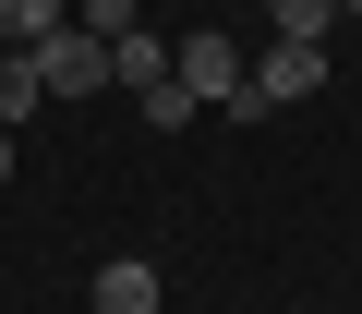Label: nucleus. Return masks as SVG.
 I'll list each match as a JSON object with an SVG mask.
<instances>
[{"label":"nucleus","instance_id":"nucleus-1","mask_svg":"<svg viewBox=\"0 0 362 314\" xmlns=\"http://www.w3.org/2000/svg\"><path fill=\"white\" fill-rule=\"evenodd\" d=\"M314 85H326V49L278 37V49H266V61L242 73V109H230V121H266V109H290V97H314Z\"/></svg>","mask_w":362,"mask_h":314},{"label":"nucleus","instance_id":"nucleus-2","mask_svg":"<svg viewBox=\"0 0 362 314\" xmlns=\"http://www.w3.org/2000/svg\"><path fill=\"white\" fill-rule=\"evenodd\" d=\"M25 61H37V85H49V97H97V85H109V49H97L85 25H49Z\"/></svg>","mask_w":362,"mask_h":314},{"label":"nucleus","instance_id":"nucleus-3","mask_svg":"<svg viewBox=\"0 0 362 314\" xmlns=\"http://www.w3.org/2000/svg\"><path fill=\"white\" fill-rule=\"evenodd\" d=\"M169 85L194 97V109H242V49H230V37H194V49H169Z\"/></svg>","mask_w":362,"mask_h":314},{"label":"nucleus","instance_id":"nucleus-4","mask_svg":"<svg viewBox=\"0 0 362 314\" xmlns=\"http://www.w3.org/2000/svg\"><path fill=\"white\" fill-rule=\"evenodd\" d=\"M97 314H157V266L145 254H97Z\"/></svg>","mask_w":362,"mask_h":314},{"label":"nucleus","instance_id":"nucleus-5","mask_svg":"<svg viewBox=\"0 0 362 314\" xmlns=\"http://www.w3.org/2000/svg\"><path fill=\"white\" fill-rule=\"evenodd\" d=\"M109 73H121L133 97H145V85H169V37H145V25H133V37H109Z\"/></svg>","mask_w":362,"mask_h":314},{"label":"nucleus","instance_id":"nucleus-6","mask_svg":"<svg viewBox=\"0 0 362 314\" xmlns=\"http://www.w3.org/2000/svg\"><path fill=\"white\" fill-rule=\"evenodd\" d=\"M37 97H49V85H37V61H25V49H13V61H0V133H13V121H25V109H37Z\"/></svg>","mask_w":362,"mask_h":314},{"label":"nucleus","instance_id":"nucleus-7","mask_svg":"<svg viewBox=\"0 0 362 314\" xmlns=\"http://www.w3.org/2000/svg\"><path fill=\"white\" fill-rule=\"evenodd\" d=\"M49 25H61V0H0V37H13V49H37Z\"/></svg>","mask_w":362,"mask_h":314},{"label":"nucleus","instance_id":"nucleus-8","mask_svg":"<svg viewBox=\"0 0 362 314\" xmlns=\"http://www.w3.org/2000/svg\"><path fill=\"white\" fill-rule=\"evenodd\" d=\"M326 25H338V0H278V37H302V49H326Z\"/></svg>","mask_w":362,"mask_h":314},{"label":"nucleus","instance_id":"nucleus-9","mask_svg":"<svg viewBox=\"0 0 362 314\" xmlns=\"http://www.w3.org/2000/svg\"><path fill=\"white\" fill-rule=\"evenodd\" d=\"M73 25H85V37L109 49V37H133V0H85V13H73Z\"/></svg>","mask_w":362,"mask_h":314},{"label":"nucleus","instance_id":"nucleus-10","mask_svg":"<svg viewBox=\"0 0 362 314\" xmlns=\"http://www.w3.org/2000/svg\"><path fill=\"white\" fill-rule=\"evenodd\" d=\"M0 182H13V133H0Z\"/></svg>","mask_w":362,"mask_h":314},{"label":"nucleus","instance_id":"nucleus-11","mask_svg":"<svg viewBox=\"0 0 362 314\" xmlns=\"http://www.w3.org/2000/svg\"><path fill=\"white\" fill-rule=\"evenodd\" d=\"M338 13H362V0H338Z\"/></svg>","mask_w":362,"mask_h":314}]
</instances>
